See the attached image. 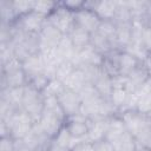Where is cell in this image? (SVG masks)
<instances>
[{
    "instance_id": "obj_1",
    "label": "cell",
    "mask_w": 151,
    "mask_h": 151,
    "mask_svg": "<svg viewBox=\"0 0 151 151\" xmlns=\"http://www.w3.org/2000/svg\"><path fill=\"white\" fill-rule=\"evenodd\" d=\"M5 123L8 125L11 137L15 140H22L32 131L35 124L34 119L22 109L17 110L13 116Z\"/></svg>"
},
{
    "instance_id": "obj_2",
    "label": "cell",
    "mask_w": 151,
    "mask_h": 151,
    "mask_svg": "<svg viewBox=\"0 0 151 151\" xmlns=\"http://www.w3.org/2000/svg\"><path fill=\"white\" fill-rule=\"evenodd\" d=\"M21 109L25 110L34 119V122H38L44 111V97L41 92L37 91L29 84L25 86Z\"/></svg>"
},
{
    "instance_id": "obj_3",
    "label": "cell",
    "mask_w": 151,
    "mask_h": 151,
    "mask_svg": "<svg viewBox=\"0 0 151 151\" xmlns=\"http://www.w3.org/2000/svg\"><path fill=\"white\" fill-rule=\"evenodd\" d=\"M118 114L122 117L127 132H130L134 138H137L139 134H142L146 129L151 126L146 114H143L137 110H129L120 112Z\"/></svg>"
},
{
    "instance_id": "obj_4",
    "label": "cell",
    "mask_w": 151,
    "mask_h": 151,
    "mask_svg": "<svg viewBox=\"0 0 151 151\" xmlns=\"http://www.w3.org/2000/svg\"><path fill=\"white\" fill-rule=\"evenodd\" d=\"M46 24H47V18L32 11V12L18 18L13 25L26 34L39 35V33L42 31V28L45 27Z\"/></svg>"
},
{
    "instance_id": "obj_5",
    "label": "cell",
    "mask_w": 151,
    "mask_h": 151,
    "mask_svg": "<svg viewBox=\"0 0 151 151\" xmlns=\"http://www.w3.org/2000/svg\"><path fill=\"white\" fill-rule=\"evenodd\" d=\"M47 22L59 29L63 34H68L74 27V13L66 9L61 2H58L54 12L47 18Z\"/></svg>"
},
{
    "instance_id": "obj_6",
    "label": "cell",
    "mask_w": 151,
    "mask_h": 151,
    "mask_svg": "<svg viewBox=\"0 0 151 151\" xmlns=\"http://www.w3.org/2000/svg\"><path fill=\"white\" fill-rule=\"evenodd\" d=\"M101 19L90 8L85 7L79 9L78 12L74 13V24L76 26L85 29L86 32L93 34L98 31L100 26Z\"/></svg>"
},
{
    "instance_id": "obj_7",
    "label": "cell",
    "mask_w": 151,
    "mask_h": 151,
    "mask_svg": "<svg viewBox=\"0 0 151 151\" xmlns=\"http://www.w3.org/2000/svg\"><path fill=\"white\" fill-rule=\"evenodd\" d=\"M57 98H58L59 105L61 106L66 118L74 116V114L80 112V107H81L83 101H81L80 96L77 92L71 91L68 88H65Z\"/></svg>"
},
{
    "instance_id": "obj_8",
    "label": "cell",
    "mask_w": 151,
    "mask_h": 151,
    "mask_svg": "<svg viewBox=\"0 0 151 151\" xmlns=\"http://www.w3.org/2000/svg\"><path fill=\"white\" fill-rule=\"evenodd\" d=\"M64 35L65 34H63L59 29H57L54 26H52L51 24L47 22L45 25V27L42 28V31L38 35L39 52L45 51V50L57 48Z\"/></svg>"
},
{
    "instance_id": "obj_9",
    "label": "cell",
    "mask_w": 151,
    "mask_h": 151,
    "mask_svg": "<svg viewBox=\"0 0 151 151\" xmlns=\"http://www.w3.org/2000/svg\"><path fill=\"white\" fill-rule=\"evenodd\" d=\"M65 126L67 127L70 134L78 140L86 139L88 129H90V120L84 117L81 113H77L74 116H71L66 118Z\"/></svg>"
},
{
    "instance_id": "obj_10",
    "label": "cell",
    "mask_w": 151,
    "mask_h": 151,
    "mask_svg": "<svg viewBox=\"0 0 151 151\" xmlns=\"http://www.w3.org/2000/svg\"><path fill=\"white\" fill-rule=\"evenodd\" d=\"M85 7L92 9L101 20H114L118 1L116 0H100V1H85Z\"/></svg>"
},
{
    "instance_id": "obj_11",
    "label": "cell",
    "mask_w": 151,
    "mask_h": 151,
    "mask_svg": "<svg viewBox=\"0 0 151 151\" xmlns=\"http://www.w3.org/2000/svg\"><path fill=\"white\" fill-rule=\"evenodd\" d=\"M88 120H90V129L86 140L93 144L105 140L107 133L109 118H98V119H88Z\"/></svg>"
},
{
    "instance_id": "obj_12",
    "label": "cell",
    "mask_w": 151,
    "mask_h": 151,
    "mask_svg": "<svg viewBox=\"0 0 151 151\" xmlns=\"http://www.w3.org/2000/svg\"><path fill=\"white\" fill-rule=\"evenodd\" d=\"M27 76L22 67L7 73H1V88L22 87L27 85Z\"/></svg>"
},
{
    "instance_id": "obj_13",
    "label": "cell",
    "mask_w": 151,
    "mask_h": 151,
    "mask_svg": "<svg viewBox=\"0 0 151 151\" xmlns=\"http://www.w3.org/2000/svg\"><path fill=\"white\" fill-rule=\"evenodd\" d=\"M143 61H140L136 55L127 51H119L118 52V68H119V76L127 77L130 73H132Z\"/></svg>"
},
{
    "instance_id": "obj_14",
    "label": "cell",
    "mask_w": 151,
    "mask_h": 151,
    "mask_svg": "<svg viewBox=\"0 0 151 151\" xmlns=\"http://www.w3.org/2000/svg\"><path fill=\"white\" fill-rule=\"evenodd\" d=\"M22 70L25 71L27 76V80L34 76L41 74L45 71V63L42 59V55L40 52L34 53L29 55L24 63H22Z\"/></svg>"
},
{
    "instance_id": "obj_15",
    "label": "cell",
    "mask_w": 151,
    "mask_h": 151,
    "mask_svg": "<svg viewBox=\"0 0 151 151\" xmlns=\"http://www.w3.org/2000/svg\"><path fill=\"white\" fill-rule=\"evenodd\" d=\"M86 84H88L87 77L84 72V70L81 67H77L65 80H64V85L65 88H68L71 91L74 92H79Z\"/></svg>"
},
{
    "instance_id": "obj_16",
    "label": "cell",
    "mask_w": 151,
    "mask_h": 151,
    "mask_svg": "<svg viewBox=\"0 0 151 151\" xmlns=\"http://www.w3.org/2000/svg\"><path fill=\"white\" fill-rule=\"evenodd\" d=\"M25 86H22V87H14V88H1V91H0V99L5 100L6 103H8L11 106H13L17 110L21 109L22 99H24V92H25Z\"/></svg>"
},
{
    "instance_id": "obj_17",
    "label": "cell",
    "mask_w": 151,
    "mask_h": 151,
    "mask_svg": "<svg viewBox=\"0 0 151 151\" xmlns=\"http://www.w3.org/2000/svg\"><path fill=\"white\" fill-rule=\"evenodd\" d=\"M126 126L122 119V117L119 114H114L112 117L109 118V123H107V133H106V138L105 140L107 142H112L113 139L118 138L119 136H122L124 132H126Z\"/></svg>"
},
{
    "instance_id": "obj_18",
    "label": "cell",
    "mask_w": 151,
    "mask_h": 151,
    "mask_svg": "<svg viewBox=\"0 0 151 151\" xmlns=\"http://www.w3.org/2000/svg\"><path fill=\"white\" fill-rule=\"evenodd\" d=\"M67 35L70 37V39H71V41H72V44L77 51L85 48L91 42V33L86 32L85 29H83L76 25Z\"/></svg>"
},
{
    "instance_id": "obj_19",
    "label": "cell",
    "mask_w": 151,
    "mask_h": 151,
    "mask_svg": "<svg viewBox=\"0 0 151 151\" xmlns=\"http://www.w3.org/2000/svg\"><path fill=\"white\" fill-rule=\"evenodd\" d=\"M110 143L112 144L114 151H136L137 150V139L127 131Z\"/></svg>"
},
{
    "instance_id": "obj_20",
    "label": "cell",
    "mask_w": 151,
    "mask_h": 151,
    "mask_svg": "<svg viewBox=\"0 0 151 151\" xmlns=\"http://www.w3.org/2000/svg\"><path fill=\"white\" fill-rule=\"evenodd\" d=\"M127 78L130 79V81L132 83L134 88L137 90L151 78V74H150V71L147 70V67L145 66V64L142 63L132 73H130L127 76Z\"/></svg>"
},
{
    "instance_id": "obj_21",
    "label": "cell",
    "mask_w": 151,
    "mask_h": 151,
    "mask_svg": "<svg viewBox=\"0 0 151 151\" xmlns=\"http://www.w3.org/2000/svg\"><path fill=\"white\" fill-rule=\"evenodd\" d=\"M90 45L96 51H98L99 53H101L103 55H106V54H109L112 51H117V50L113 48L112 44L106 38H104L103 35H100L97 32L93 33V34H91V42H90Z\"/></svg>"
},
{
    "instance_id": "obj_22",
    "label": "cell",
    "mask_w": 151,
    "mask_h": 151,
    "mask_svg": "<svg viewBox=\"0 0 151 151\" xmlns=\"http://www.w3.org/2000/svg\"><path fill=\"white\" fill-rule=\"evenodd\" d=\"M116 32H117V25L114 21L112 20H101L100 22V26L97 31V33H99L100 35H103L104 38H106L113 46L114 50L116 48V44H114V40H116ZM118 51V50H117Z\"/></svg>"
},
{
    "instance_id": "obj_23",
    "label": "cell",
    "mask_w": 151,
    "mask_h": 151,
    "mask_svg": "<svg viewBox=\"0 0 151 151\" xmlns=\"http://www.w3.org/2000/svg\"><path fill=\"white\" fill-rule=\"evenodd\" d=\"M57 50L61 54L64 60H68V61H71L73 59V57H74V54L77 52L76 47L73 46V44H72V41H71V39H70V37L67 34H65L63 37V39L59 42Z\"/></svg>"
},
{
    "instance_id": "obj_24",
    "label": "cell",
    "mask_w": 151,
    "mask_h": 151,
    "mask_svg": "<svg viewBox=\"0 0 151 151\" xmlns=\"http://www.w3.org/2000/svg\"><path fill=\"white\" fill-rule=\"evenodd\" d=\"M59 1H51V0H40V1H34L33 11L45 18H48L54 9L57 8Z\"/></svg>"
},
{
    "instance_id": "obj_25",
    "label": "cell",
    "mask_w": 151,
    "mask_h": 151,
    "mask_svg": "<svg viewBox=\"0 0 151 151\" xmlns=\"http://www.w3.org/2000/svg\"><path fill=\"white\" fill-rule=\"evenodd\" d=\"M65 90V85L63 81L58 80V79H51L47 84V86L45 87V90L41 92L44 98L47 97H58L63 91Z\"/></svg>"
},
{
    "instance_id": "obj_26",
    "label": "cell",
    "mask_w": 151,
    "mask_h": 151,
    "mask_svg": "<svg viewBox=\"0 0 151 151\" xmlns=\"http://www.w3.org/2000/svg\"><path fill=\"white\" fill-rule=\"evenodd\" d=\"M11 6L18 19L33 11L34 1H11Z\"/></svg>"
},
{
    "instance_id": "obj_27",
    "label": "cell",
    "mask_w": 151,
    "mask_h": 151,
    "mask_svg": "<svg viewBox=\"0 0 151 151\" xmlns=\"http://www.w3.org/2000/svg\"><path fill=\"white\" fill-rule=\"evenodd\" d=\"M77 67L73 65V63L68 61V60H65L63 61L58 67H57V71H55V78L54 79H58L60 81L64 83V80L76 70Z\"/></svg>"
},
{
    "instance_id": "obj_28",
    "label": "cell",
    "mask_w": 151,
    "mask_h": 151,
    "mask_svg": "<svg viewBox=\"0 0 151 151\" xmlns=\"http://www.w3.org/2000/svg\"><path fill=\"white\" fill-rule=\"evenodd\" d=\"M50 80H51V79H48L44 73H41V74H38V76H34V77L29 78L28 81H27V84H29V85H31L32 87H34L37 91L42 92V91L45 90V87L47 86V84H48Z\"/></svg>"
},
{
    "instance_id": "obj_29",
    "label": "cell",
    "mask_w": 151,
    "mask_h": 151,
    "mask_svg": "<svg viewBox=\"0 0 151 151\" xmlns=\"http://www.w3.org/2000/svg\"><path fill=\"white\" fill-rule=\"evenodd\" d=\"M140 42L147 54L151 53V26H144L142 31Z\"/></svg>"
},
{
    "instance_id": "obj_30",
    "label": "cell",
    "mask_w": 151,
    "mask_h": 151,
    "mask_svg": "<svg viewBox=\"0 0 151 151\" xmlns=\"http://www.w3.org/2000/svg\"><path fill=\"white\" fill-rule=\"evenodd\" d=\"M60 2L66 9L71 11L72 13L78 12L79 9L84 8V6H85L84 0H66V1H60Z\"/></svg>"
},
{
    "instance_id": "obj_31",
    "label": "cell",
    "mask_w": 151,
    "mask_h": 151,
    "mask_svg": "<svg viewBox=\"0 0 151 151\" xmlns=\"http://www.w3.org/2000/svg\"><path fill=\"white\" fill-rule=\"evenodd\" d=\"M17 149V140L9 137H1L0 138V151H15Z\"/></svg>"
},
{
    "instance_id": "obj_32",
    "label": "cell",
    "mask_w": 151,
    "mask_h": 151,
    "mask_svg": "<svg viewBox=\"0 0 151 151\" xmlns=\"http://www.w3.org/2000/svg\"><path fill=\"white\" fill-rule=\"evenodd\" d=\"M71 151H94V144L86 139H83L79 140Z\"/></svg>"
},
{
    "instance_id": "obj_33",
    "label": "cell",
    "mask_w": 151,
    "mask_h": 151,
    "mask_svg": "<svg viewBox=\"0 0 151 151\" xmlns=\"http://www.w3.org/2000/svg\"><path fill=\"white\" fill-rule=\"evenodd\" d=\"M94 151H114V149L110 142L101 140L94 144Z\"/></svg>"
},
{
    "instance_id": "obj_34",
    "label": "cell",
    "mask_w": 151,
    "mask_h": 151,
    "mask_svg": "<svg viewBox=\"0 0 151 151\" xmlns=\"http://www.w3.org/2000/svg\"><path fill=\"white\" fill-rule=\"evenodd\" d=\"M143 22L145 26H151V1H146V4H145Z\"/></svg>"
},
{
    "instance_id": "obj_35",
    "label": "cell",
    "mask_w": 151,
    "mask_h": 151,
    "mask_svg": "<svg viewBox=\"0 0 151 151\" xmlns=\"http://www.w3.org/2000/svg\"><path fill=\"white\" fill-rule=\"evenodd\" d=\"M15 151H35V149L24 144L20 140H17V149H15Z\"/></svg>"
},
{
    "instance_id": "obj_36",
    "label": "cell",
    "mask_w": 151,
    "mask_h": 151,
    "mask_svg": "<svg viewBox=\"0 0 151 151\" xmlns=\"http://www.w3.org/2000/svg\"><path fill=\"white\" fill-rule=\"evenodd\" d=\"M136 151H151V149L147 147V146H144V145H142L137 142V150Z\"/></svg>"
}]
</instances>
